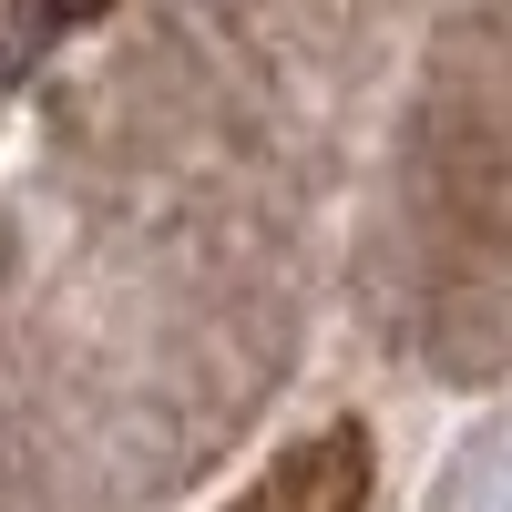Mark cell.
<instances>
[{
    "mask_svg": "<svg viewBox=\"0 0 512 512\" xmlns=\"http://www.w3.org/2000/svg\"><path fill=\"white\" fill-rule=\"evenodd\" d=\"M113 0H41V21H103Z\"/></svg>",
    "mask_w": 512,
    "mask_h": 512,
    "instance_id": "cell-2",
    "label": "cell"
},
{
    "mask_svg": "<svg viewBox=\"0 0 512 512\" xmlns=\"http://www.w3.org/2000/svg\"><path fill=\"white\" fill-rule=\"evenodd\" d=\"M359 472H369L359 431H328V441H308V451H287L236 512H359Z\"/></svg>",
    "mask_w": 512,
    "mask_h": 512,
    "instance_id": "cell-1",
    "label": "cell"
}]
</instances>
